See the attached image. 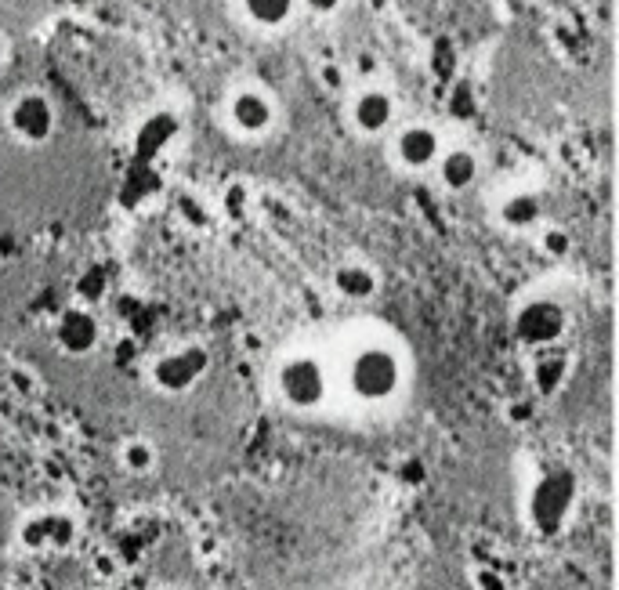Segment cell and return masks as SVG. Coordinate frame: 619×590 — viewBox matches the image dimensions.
Masks as SVG:
<instances>
[{
  "label": "cell",
  "mask_w": 619,
  "mask_h": 590,
  "mask_svg": "<svg viewBox=\"0 0 619 590\" xmlns=\"http://www.w3.org/2000/svg\"><path fill=\"white\" fill-rule=\"evenodd\" d=\"M337 377H341L348 399L362 402V406H384V402L399 399L410 381V355L384 330L355 334L341 355Z\"/></svg>",
  "instance_id": "obj_1"
},
{
  "label": "cell",
  "mask_w": 619,
  "mask_h": 590,
  "mask_svg": "<svg viewBox=\"0 0 619 590\" xmlns=\"http://www.w3.org/2000/svg\"><path fill=\"white\" fill-rule=\"evenodd\" d=\"M221 127L243 145H265L283 127V102L265 80H239L221 98Z\"/></svg>",
  "instance_id": "obj_2"
},
{
  "label": "cell",
  "mask_w": 619,
  "mask_h": 590,
  "mask_svg": "<svg viewBox=\"0 0 619 590\" xmlns=\"http://www.w3.org/2000/svg\"><path fill=\"white\" fill-rule=\"evenodd\" d=\"M272 381H276V395L286 410L315 413L323 410L330 395H334V366L319 352L297 348V352H286L276 362Z\"/></svg>",
  "instance_id": "obj_3"
},
{
  "label": "cell",
  "mask_w": 619,
  "mask_h": 590,
  "mask_svg": "<svg viewBox=\"0 0 619 590\" xmlns=\"http://www.w3.org/2000/svg\"><path fill=\"white\" fill-rule=\"evenodd\" d=\"M4 131L22 149H44L58 131V109L48 91L40 87H22L4 105Z\"/></svg>",
  "instance_id": "obj_4"
},
{
  "label": "cell",
  "mask_w": 619,
  "mask_h": 590,
  "mask_svg": "<svg viewBox=\"0 0 619 590\" xmlns=\"http://www.w3.org/2000/svg\"><path fill=\"white\" fill-rule=\"evenodd\" d=\"M576 496H580V478L569 467H551L536 478L529 489V525L540 536L562 533L569 514L576 511Z\"/></svg>",
  "instance_id": "obj_5"
},
{
  "label": "cell",
  "mask_w": 619,
  "mask_h": 590,
  "mask_svg": "<svg viewBox=\"0 0 619 590\" xmlns=\"http://www.w3.org/2000/svg\"><path fill=\"white\" fill-rule=\"evenodd\" d=\"M399 98L388 84H359L344 98V124L362 142H381L399 124Z\"/></svg>",
  "instance_id": "obj_6"
},
{
  "label": "cell",
  "mask_w": 619,
  "mask_h": 590,
  "mask_svg": "<svg viewBox=\"0 0 619 590\" xmlns=\"http://www.w3.org/2000/svg\"><path fill=\"white\" fill-rule=\"evenodd\" d=\"M442 145V131L431 120H399L388 134V160L399 174H431Z\"/></svg>",
  "instance_id": "obj_7"
},
{
  "label": "cell",
  "mask_w": 619,
  "mask_h": 590,
  "mask_svg": "<svg viewBox=\"0 0 619 590\" xmlns=\"http://www.w3.org/2000/svg\"><path fill=\"white\" fill-rule=\"evenodd\" d=\"M569 326V312L558 297L529 294L511 315V330L525 348H558Z\"/></svg>",
  "instance_id": "obj_8"
},
{
  "label": "cell",
  "mask_w": 619,
  "mask_h": 590,
  "mask_svg": "<svg viewBox=\"0 0 619 590\" xmlns=\"http://www.w3.org/2000/svg\"><path fill=\"white\" fill-rule=\"evenodd\" d=\"M210 370V352L203 344H174L167 352H160L149 366V384L160 395H185L207 377Z\"/></svg>",
  "instance_id": "obj_9"
},
{
  "label": "cell",
  "mask_w": 619,
  "mask_h": 590,
  "mask_svg": "<svg viewBox=\"0 0 619 590\" xmlns=\"http://www.w3.org/2000/svg\"><path fill=\"white\" fill-rule=\"evenodd\" d=\"M225 4H229L232 19L258 37H279L301 15L297 0H225Z\"/></svg>",
  "instance_id": "obj_10"
},
{
  "label": "cell",
  "mask_w": 619,
  "mask_h": 590,
  "mask_svg": "<svg viewBox=\"0 0 619 590\" xmlns=\"http://www.w3.org/2000/svg\"><path fill=\"white\" fill-rule=\"evenodd\" d=\"M543 218H547V203H543L540 192L525 189H507L500 200L493 203V221L496 229L511 232V236H533L536 229H543Z\"/></svg>",
  "instance_id": "obj_11"
},
{
  "label": "cell",
  "mask_w": 619,
  "mask_h": 590,
  "mask_svg": "<svg viewBox=\"0 0 619 590\" xmlns=\"http://www.w3.org/2000/svg\"><path fill=\"white\" fill-rule=\"evenodd\" d=\"M55 348L69 359H87L102 344V323L87 305H73L55 319Z\"/></svg>",
  "instance_id": "obj_12"
},
{
  "label": "cell",
  "mask_w": 619,
  "mask_h": 590,
  "mask_svg": "<svg viewBox=\"0 0 619 590\" xmlns=\"http://www.w3.org/2000/svg\"><path fill=\"white\" fill-rule=\"evenodd\" d=\"M431 174L446 196H467L482 181V156L471 145H442Z\"/></svg>",
  "instance_id": "obj_13"
},
{
  "label": "cell",
  "mask_w": 619,
  "mask_h": 590,
  "mask_svg": "<svg viewBox=\"0 0 619 590\" xmlns=\"http://www.w3.org/2000/svg\"><path fill=\"white\" fill-rule=\"evenodd\" d=\"M330 286H334V294L348 305H370L377 301L381 294V272L370 265V261H341V265L330 272Z\"/></svg>",
  "instance_id": "obj_14"
},
{
  "label": "cell",
  "mask_w": 619,
  "mask_h": 590,
  "mask_svg": "<svg viewBox=\"0 0 619 590\" xmlns=\"http://www.w3.org/2000/svg\"><path fill=\"white\" fill-rule=\"evenodd\" d=\"M565 373H569V359L558 348H543L533 366V388L540 391L543 399H551L554 391L565 384Z\"/></svg>",
  "instance_id": "obj_15"
},
{
  "label": "cell",
  "mask_w": 619,
  "mask_h": 590,
  "mask_svg": "<svg viewBox=\"0 0 619 590\" xmlns=\"http://www.w3.org/2000/svg\"><path fill=\"white\" fill-rule=\"evenodd\" d=\"M120 467L127 475H149L156 467V449L149 438H127L120 446Z\"/></svg>",
  "instance_id": "obj_16"
},
{
  "label": "cell",
  "mask_w": 619,
  "mask_h": 590,
  "mask_svg": "<svg viewBox=\"0 0 619 590\" xmlns=\"http://www.w3.org/2000/svg\"><path fill=\"white\" fill-rule=\"evenodd\" d=\"M48 536H51V511H37L22 518L19 525V543L26 551H48Z\"/></svg>",
  "instance_id": "obj_17"
},
{
  "label": "cell",
  "mask_w": 619,
  "mask_h": 590,
  "mask_svg": "<svg viewBox=\"0 0 619 590\" xmlns=\"http://www.w3.org/2000/svg\"><path fill=\"white\" fill-rule=\"evenodd\" d=\"M73 543H77V522H73V514H58V511H51L48 551H69Z\"/></svg>",
  "instance_id": "obj_18"
},
{
  "label": "cell",
  "mask_w": 619,
  "mask_h": 590,
  "mask_svg": "<svg viewBox=\"0 0 619 590\" xmlns=\"http://www.w3.org/2000/svg\"><path fill=\"white\" fill-rule=\"evenodd\" d=\"M145 547H149V540H145L142 533H120L116 536V547H113V554H116V562L120 565H138L142 562V554H145Z\"/></svg>",
  "instance_id": "obj_19"
},
{
  "label": "cell",
  "mask_w": 619,
  "mask_h": 590,
  "mask_svg": "<svg viewBox=\"0 0 619 590\" xmlns=\"http://www.w3.org/2000/svg\"><path fill=\"white\" fill-rule=\"evenodd\" d=\"M540 232V250L554 261H562V257L572 254V236L565 229H536Z\"/></svg>",
  "instance_id": "obj_20"
},
{
  "label": "cell",
  "mask_w": 619,
  "mask_h": 590,
  "mask_svg": "<svg viewBox=\"0 0 619 590\" xmlns=\"http://www.w3.org/2000/svg\"><path fill=\"white\" fill-rule=\"evenodd\" d=\"M297 4H301V11L312 15V19H337L348 0H297Z\"/></svg>",
  "instance_id": "obj_21"
},
{
  "label": "cell",
  "mask_w": 619,
  "mask_h": 590,
  "mask_svg": "<svg viewBox=\"0 0 619 590\" xmlns=\"http://www.w3.org/2000/svg\"><path fill=\"white\" fill-rule=\"evenodd\" d=\"M471 583H475V590H511L504 580V572L489 569V565H482V569L471 572Z\"/></svg>",
  "instance_id": "obj_22"
},
{
  "label": "cell",
  "mask_w": 619,
  "mask_h": 590,
  "mask_svg": "<svg viewBox=\"0 0 619 590\" xmlns=\"http://www.w3.org/2000/svg\"><path fill=\"white\" fill-rule=\"evenodd\" d=\"M95 572L102 576V580H113L116 572H120V562H116V554H113V551L95 554Z\"/></svg>",
  "instance_id": "obj_23"
},
{
  "label": "cell",
  "mask_w": 619,
  "mask_h": 590,
  "mask_svg": "<svg viewBox=\"0 0 619 590\" xmlns=\"http://www.w3.org/2000/svg\"><path fill=\"white\" fill-rule=\"evenodd\" d=\"M8 58H11V40L0 33V69L8 66Z\"/></svg>",
  "instance_id": "obj_24"
},
{
  "label": "cell",
  "mask_w": 619,
  "mask_h": 590,
  "mask_svg": "<svg viewBox=\"0 0 619 590\" xmlns=\"http://www.w3.org/2000/svg\"><path fill=\"white\" fill-rule=\"evenodd\" d=\"M160 590H174V587H160Z\"/></svg>",
  "instance_id": "obj_25"
}]
</instances>
